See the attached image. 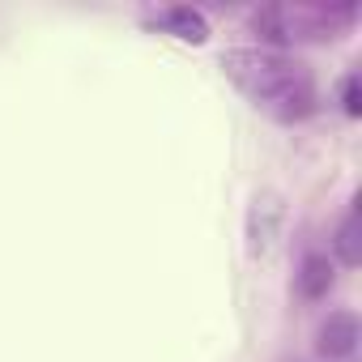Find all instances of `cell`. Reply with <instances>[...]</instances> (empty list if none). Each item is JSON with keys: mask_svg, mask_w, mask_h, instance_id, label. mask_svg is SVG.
I'll use <instances>...</instances> for the list:
<instances>
[{"mask_svg": "<svg viewBox=\"0 0 362 362\" xmlns=\"http://www.w3.org/2000/svg\"><path fill=\"white\" fill-rule=\"evenodd\" d=\"M354 345H358V320L349 311H332L328 324L320 328V354L345 358V354H354Z\"/></svg>", "mask_w": 362, "mask_h": 362, "instance_id": "cell-1", "label": "cell"}, {"mask_svg": "<svg viewBox=\"0 0 362 362\" xmlns=\"http://www.w3.org/2000/svg\"><path fill=\"white\" fill-rule=\"evenodd\" d=\"M162 26H175L184 39H192V43H201L205 35H209V26H205V18L197 13V9H188V5H170L162 18H158Z\"/></svg>", "mask_w": 362, "mask_h": 362, "instance_id": "cell-2", "label": "cell"}, {"mask_svg": "<svg viewBox=\"0 0 362 362\" xmlns=\"http://www.w3.org/2000/svg\"><path fill=\"white\" fill-rule=\"evenodd\" d=\"M328 281H332V264L324 256H307V264H303V290L307 294H324Z\"/></svg>", "mask_w": 362, "mask_h": 362, "instance_id": "cell-3", "label": "cell"}, {"mask_svg": "<svg viewBox=\"0 0 362 362\" xmlns=\"http://www.w3.org/2000/svg\"><path fill=\"white\" fill-rule=\"evenodd\" d=\"M354 226H358V218L349 214V218L341 222V230H337V252H341V260H345V264H354V260H358V243H354Z\"/></svg>", "mask_w": 362, "mask_h": 362, "instance_id": "cell-4", "label": "cell"}, {"mask_svg": "<svg viewBox=\"0 0 362 362\" xmlns=\"http://www.w3.org/2000/svg\"><path fill=\"white\" fill-rule=\"evenodd\" d=\"M341 103H345L349 115L358 111V73H345V77H341Z\"/></svg>", "mask_w": 362, "mask_h": 362, "instance_id": "cell-5", "label": "cell"}]
</instances>
